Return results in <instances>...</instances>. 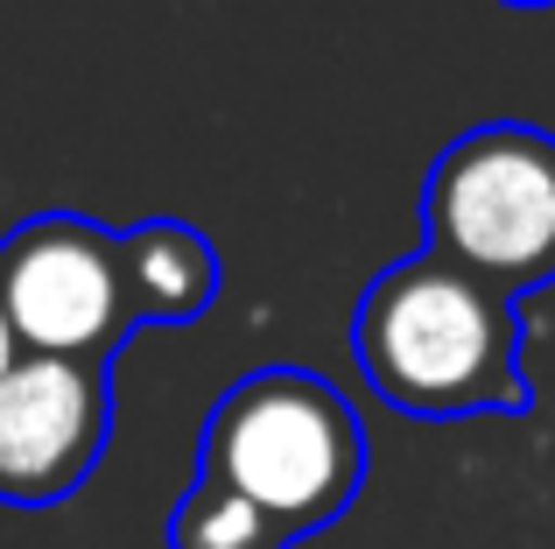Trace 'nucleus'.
Returning <instances> with one entry per match:
<instances>
[{"label": "nucleus", "mask_w": 555, "mask_h": 549, "mask_svg": "<svg viewBox=\"0 0 555 549\" xmlns=\"http://www.w3.org/2000/svg\"><path fill=\"white\" fill-rule=\"evenodd\" d=\"M352 359L387 409L422 423L528 409L514 296L486 289L429 247L366 282L352 310Z\"/></svg>", "instance_id": "nucleus-1"}, {"label": "nucleus", "mask_w": 555, "mask_h": 549, "mask_svg": "<svg viewBox=\"0 0 555 549\" xmlns=\"http://www.w3.org/2000/svg\"><path fill=\"white\" fill-rule=\"evenodd\" d=\"M422 247L500 296L555 282V135L486 120L457 135L422 183Z\"/></svg>", "instance_id": "nucleus-3"}, {"label": "nucleus", "mask_w": 555, "mask_h": 549, "mask_svg": "<svg viewBox=\"0 0 555 549\" xmlns=\"http://www.w3.org/2000/svg\"><path fill=\"white\" fill-rule=\"evenodd\" d=\"M500 8H555V0H500Z\"/></svg>", "instance_id": "nucleus-9"}, {"label": "nucleus", "mask_w": 555, "mask_h": 549, "mask_svg": "<svg viewBox=\"0 0 555 549\" xmlns=\"http://www.w3.org/2000/svg\"><path fill=\"white\" fill-rule=\"evenodd\" d=\"M197 472L246 494L282 536H310L359 500L366 430L310 367H254L204 416Z\"/></svg>", "instance_id": "nucleus-2"}, {"label": "nucleus", "mask_w": 555, "mask_h": 549, "mask_svg": "<svg viewBox=\"0 0 555 549\" xmlns=\"http://www.w3.org/2000/svg\"><path fill=\"white\" fill-rule=\"evenodd\" d=\"M120 268H127V303L134 324H190L218 296V247L183 219H149L120 233Z\"/></svg>", "instance_id": "nucleus-6"}, {"label": "nucleus", "mask_w": 555, "mask_h": 549, "mask_svg": "<svg viewBox=\"0 0 555 549\" xmlns=\"http://www.w3.org/2000/svg\"><path fill=\"white\" fill-rule=\"evenodd\" d=\"M22 359V345H14V324H8V310H0V373Z\"/></svg>", "instance_id": "nucleus-8"}, {"label": "nucleus", "mask_w": 555, "mask_h": 549, "mask_svg": "<svg viewBox=\"0 0 555 549\" xmlns=\"http://www.w3.org/2000/svg\"><path fill=\"white\" fill-rule=\"evenodd\" d=\"M0 310L14 324L22 353L92 359L113 367L134 339V303H127L120 233L78 212H42L0 240Z\"/></svg>", "instance_id": "nucleus-4"}, {"label": "nucleus", "mask_w": 555, "mask_h": 549, "mask_svg": "<svg viewBox=\"0 0 555 549\" xmlns=\"http://www.w3.org/2000/svg\"><path fill=\"white\" fill-rule=\"evenodd\" d=\"M169 549H288V536L246 494L197 472L190 494L177 500V514H169Z\"/></svg>", "instance_id": "nucleus-7"}, {"label": "nucleus", "mask_w": 555, "mask_h": 549, "mask_svg": "<svg viewBox=\"0 0 555 549\" xmlns=\"http://www.w3.org/2000/svg\"><path fill=\"white\" fill-rule=\"evenodd\" d=\"M113 444V367L22 353L0 373V508H64Z\"/></svg>", "instance_id": "nucleus-5"}]
</instances>
